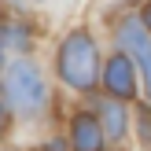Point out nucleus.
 <instances>
[{
    "label": "nucleus",
    "instance_id": "nucleus-5",
    "mask_svg": "<svg viewBox=\"0 0 151 151\" xmlns=\"http://www.w3.org/2000/svg\"><path fill=\"white\" fill-rule=\"evenodd\" d=\"M100 111H103V118H107V122H103L107 133H111V137H122V133H125V114H122V107H118L114 100H103Z\"/></svg>",
    "mask_w": 151,
    "mask_h": 151
},
{
    "label": "nucleus",
    "instance_id": "nucleus-6",
    "mask_svg": "<svg viewBox=\"0 0 151 151\" xmlns=\"http://www.w3.org/2000/svg\"><path fill=\"white\" fill-rule=\"evenodd\" d=\"M22 41H26V37H22V29H19V26H11V29H7V37H4V44H7V48H19Z\"/></svg>",
    "mask_w": 151,
    "mask_h": 151
},
{
    "label": "nucleus",
    "instance_id": "nucleus-7",
    "mask_svg": "<svg viewBox=\"0 0 151 151\" xmlns=\"http://www.w3.org/2000/svg\"><path fill=\"white\" fill-rule=\"evenodd\" d=\"M140 137H144V140H151V111H147V107L140 111Z\"/></svg>",
    "mask_w": 151,
    "mask_h": 151
},
{
    "label": "nucleus",
    "instance_id": "nucleus-1",
    "mask_svg": "<svg viewBox=\"0 0 151 151\" xmlns=\"http://www.w3.org/2000/svg\"><path fill=\"white\" fill-rule=\"evenodd\" d=\"M44 81H41V70L26 59H15L7 63L4 70V100L7 107H19L22 114H33V111L44 107Z\"/></svg>",
    "mask_w": 151,
    "mask_h": 151
},
{
    "label": "nucleus",
    "instance_id": "nucleus-4",
    "mask_svg": "<svg viewBox=\"0 0 151 151\" xmlns=\"http://www.w3.org/2000/svg\"><path fill=\"white\" fill-rule=\"evenodd\" d=\"M74 151H103V129L96 118L88 114L74 118Z\"/></svg>",
    "mask_w": 151,
    "mask_h": 151
},
{
    "label": "nucleus",
    "instance_id": "nucleus-2",
    "mask_svg": "<svg viewBox=\"0 0 151 151\" xmlns=\"http://www.w3.org/2000/svg\"><path fill=\"white\" fill-rule=\"evenodd\" d=\"M59 74H63L66 85L81 88V92H88L96 85V44L88 33H70L63 41V48H59Z\"/></svg>",
    "mask_w": 151,
    "mask_h": 151
},
{
    "label": "nucleus",
    "instance_id": "nucleus-3",
    "mask_svg": "<svg viewBox=\"0 0 151 151\" xmlns=\"http://www.w3.org/2000/svg\"><path fill=\"white\" fill-rule=\"evenodd\" d=\"M103 81H107V92H114L118 100L122 96H133L137 92V78H133V59L129 55H114L103 70Z\"/></svg>",
    "mask_w": 151,
    "mask_h": 151
},
{
    "label": "nucleus",
    "instance_id": "nucleus-8",
    "mask_svg": "<svg viewBox=\"0 0 151 151\" xmlns=\"http://www.w3.org/2000/svg\"><path fill=\"white\" fill-rule=\"evenodd\" d=\"M144 26L151 29V4H147V11H144Z\"/></svg>",
    "mask_w": 151,
    "mask_h": 151
}]
</instances>
